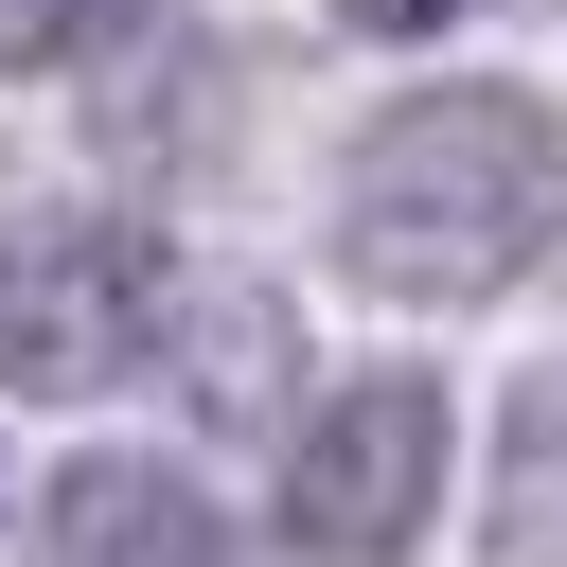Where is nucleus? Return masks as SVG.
I'll return each mask as SVG.
<instances>
[{
	"instance_id": "4",
	"label": "nucleus",
	"mask_w": 567,
	"mask_h": 567,
	"mask_svg": "<svg viewBox=\"0 0 567 567\" xmlns=\"http://www.w3.org/2000/svg\"><path fill=\"white\" fill-rule=\"evenodd\" d=\"M35 567H230V514L177 478V461H71L35 496Z\"/></svg>"
},
{
	"instance_id": "1",
	"label": "nucleus",
	"mask_w": 567,
	"mask_h": 567,
	"mask_svg": "<svg viewBox=\"0 0 567 567\" xmlns=\"http://www.w3.org/2000/svg\"><path fill=\"white\" fill-rule=\"evenodd\" d=\"M567 230V106L549 89H408L337 159V266L390 301H496Z\"/></svg>"
},
{
	"instance_id": "5",
	"label": "nucleus",
	"mask_w": 567,
	"mask_h": 567,
	"mask_svg": "<svg viewBox=\"0 0 567 567\" xmlns=\"http://www.w3.org/2000/svg\"><path fill=\"white\" fill-rule=\"evenodd\" d=\"M142 354H177L195 408H284V301L266 284H159Z\"/></svg>"
},
{
	"instance_id": "8",
	"label": "nucleus",
	"mask_w": 567,
	"mask_h": 567,
	"mask_svg": "<svg viewBox=\"0 0 567 567\" xmlns=\"http://www.w3.org/2000/svg\"><path fill=\"white\" fill-rule=\"evenodd\" d=\"M354 35H443V18H478V0H337Z\"/></svg>"
},
{
	"instance_id": "6",
	"label": "nucleus",
	"mask_w": 567,
	"mask_h": 567,
	"mask_svg": "<svg viewBox=\"0 0 567 567\" xmlns=\"http://www.w3.org/2000/svg\"><path fill=\"white\" fill-rule=\"evenodd\" d=\"M496 549H514V567H549V549H567V372L514 408V461H496Z\"/></svg>"
},
{
	"instance_id": "2",
	"label": "nucleus",
	"mask_w": 567,
	"mask_h": 567,
	"mask_svg": "<svg viewBox=\"0 0 567 567\" xmlns=\"http://www.w3.org/2000/svg\"><path fill=\"white\" fill-rule=\"evenodd\" d=\"M443 496V390L425 372H354L301 443H284V549L301 567H390Z\"/></svg>"
},
{
	"instance_id": "7",
	"label": "nucleus",
	"mask_w": 567,
	"mask_h": 567,
	"mask_svg": "<svg viewBox=\"0 0 567 567\" xmlns=\"http://www.w3.org/2000/svg\"><path fill=\"white\" fill-rule=\"evenodd\" d=\"M159 0H0V71H71V53H106V35H142Z\"/></svg>"
},
{
	"instance_id": "3",
	"label": "nucleus",
	"mask_w": 567,
	"mask_h": 567,
	"mask_svg": "<svg viewBox=\"0 0 567 567\" xmlns=\"http://www.w3.org/2000/svg\"><path fill=\"white\" fill-rule=\"evenodd\" d=\"M142 319H159L142 230H106V213L0 230V390H106V372H142Z\"/></svg>"
}]
</instances>
